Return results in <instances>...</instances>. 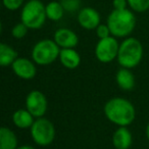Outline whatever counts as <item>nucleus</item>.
I'll use <instances>...</instances> for the list:
<instances>
[{
  "label": "nucleus",
  "mask_w": 149,
  "mask_h": 149,
  "mask_svg": "<svg viewBox=\"0 0 149 149\" xmlns=\"http://www.w3.org/2000/svg\"><path fill=\"white\" fill-rule=\"evenodd\" d=\"M120 44L116 39L112 36H109L104 39H100L95 47V56L100 62L108 63L118 58Z\"/></svg>",
  "instance_id": "nucleus-7"
},
{
  "label": "nucleus",
  "mask_w": 149,
  "mask_h": 149,
  "mask_svg": "<svg viewBox=\"0 0 149 149\" xmlns=\"http://www.w3.org/2000/svg\"><path fill=\"white\" fill-rule=\"evenodd\" d=\"M0 149H17V138L8 128L0 129Z\"/></svg>",
  "instance_id": "nucleus-16"
},
{
  "label": "nucleus",
  "mask_w": 149,
  "mask_h": 149,
  "mask_svg": "<svg viewBox=\"0 0 149 149\" xmlns=\"http://www.w3.org/2000/svg\"><path fill=\"white\" fill-rule=\"evenodd\" d=\"M13 122L19 129H29L34 124V116L28 109H19L13 114Z\"/></svg>",
  "instance_id": "nucleus-15"
},
{
  "label": "nucleus",
  "mask_w": 149,
  "mask_h": 149,
  "mask_svg": "<svg viewBox=\"0 0 149 149\" xmlns=\"http://www.w3.org/2000/svg\"><path fill=\"white\" fill-rule=\"evenodd\" d=\"M66 13H74L80 10L81 0H59Z\"/></svg>",
  "instance_id": "nucleus-20"
},
{
  "label": "nucleus",
  "mask_w": 149,
  "mask_h": 149,
  "mask_svg": "<svg viewBox=\"0 0 149 149\" xmlns=\"http://www.w3.org/2000/svg\"><path fill=\"white\" fill-rule=\"evenodd\" d=\"M96 35L99 39H104V38H107L111 35L110 33V30H109V27L106 25H103V24H100L97 28H96Z\"/></svg>",
  "instance_id": "nucleus-23"
},
{
  "label": "nucleus",
  "mask_w": 149,
  "mask_h": 149,
  "mask_svg": "<svg viewBox=\"0 0 149 149\" xmlns=\"http://www.w3.org/2000/svg\"><path fill=\"white\" fill-rule=\"evenodd\" d=\"M59 46L54 40L44 39L35 44L32 50V58L37 64L48 65L59 57Z\"/></svg>",
  "instance_id": "nucleus-5"
},
{
  "label": "nucleus",
  "mask_w": 149,
  "mask_h": 149,
  "mask_svg": "<svg viewBox=\"0 0 149 149\" xmlns=\"http://www.w3.org/2000/svg\"><path fill=\"white\" fill-rule=\"evenodd\" d=\"M143 56V47L138 39L129 37L120 44L118 61L122 68H132L140 63Z\"/></svg>",
  "instance_id": "nucleus-3"
},
{
  "label": "nucleus",
  "mask_w": 149,
  "mask_h": 149,
  "mask_svg": "<svg viewBox=\"0 0 149 149\" xmlns=\"http://www.w3.org/2000/svg\"><path fill=\"white\" fill-rule=\"evenodd\" d=\"M59 60L64 68L74 70L81 63V56L74 48H62L59 53Z\"/></svg>",
  "instance_id": "nucleus-12"
},
{
  "label": "nucleus",
  "mask_w": 149,
  "mask_h": 149,
  "mask_svg": "<svg viewBox=\"0 0 149 149\" xmlns=\"http://www.w3.org/2000/svg\"><path fill=\"white\" fill-rule=\"evenodd\" d=\"M78 23L85 30H96L100 25V15L95 8L84 7L78 13Z\"/></svg>",
  "instance_id": "nucleus-9"
},
{
  "label": "nucleus",
  "mask_w": 149,
  "mask_h": 149,
  "mask_svg": "<svg viewBox=\"0 0 149 149\" xmlns=\"http://www.w3.org/2000/svg\"><path fill=\"white\" fill-rule=\"evenodd\" d=\"M107 26L113 37H127L136 27V17L128 8L113 9L107 17Z\"/></svg>",
  "instance_id": "nucleus-2"
},
{
  "label": "nucleus",
  "mask_w": 149,
  "mask_h": 149,
  "mask_svg": "<svg viewBox=\"0 0 149 149\" xmlns=\"http://www.w3.org/2000/svg\"><path fill=\"white\" fill-rule=\"evenodd\" d=\"M25 0H2L4 7L8 10H17L19 7L23 6Z\"/></svg>",
  "instance_id": "nucleus-22"
},
{
  "label": "nucleus",
  "mask_w": 149,
  "mask_h": 149,
  "mask_svg": "<svg viewBox=\"0 0 149 149\" xmlns=\"http://www.w3.org/2000/svg\"><path fill=\"white\" fill-rule=\"evenodd\" d=\"M116 83L123 90H132L135 86V78L133 72L129 68H122L118 70L116 76Z\"/></svg>",
  "instance_id": "nucleus-14"
},
{
  "label": "nucleus",
  "mask_w": 149,
  "mask_h": 149,
  "mask_svg": "<svg viewBox=\"0 0 149 149\" xmlns=\"http://www.w3.org/2000/svg\"><path fill=\"white\" fill-rule=\"evenodd\" d=\"M53 40L61 48H74L79 43V37L77 34L66 28H60L56 30Z\"/></svg>",
  "instance_id": "nucleus-11"
},
{
  "label": "nucleus",
  "mask_w": 149,
  "mask_h": 149,
  "mask_svg": "<svg viewBox=\"0 0 149 149\" xmlns=\"http://www.w3.org/2000/svg\"><path fill=\"white\" fill-rule=\"evenodd\" d=\"M17 58V52L5 43L0 44V64L2 66L11 65Z\"/></svg>",
  "instance_id": "nucleus-17"
},
{
  "label": "nucleus",
  "mask_w": 149,
  "mask_h": 149,
  "mask_svg": "<svg viewBox=\"0 0 149 149\" xmlns=\"http://www.w3.org/2000/svg\"><path fill=\"white\" fill-rule=\"evenodd\" d=\"M47 19L52 22H58L63 17L64 8L59 1H51L45 5Z\"/></svg>",
  "instance_id": "nucleus-18"
},
{
  "label": "nucleus",
  "mask_w": 149,
  "mask_h": 149,
  "mask_svg": "<svg viewBox=\"0 0 149 149\" xmlns=\"http://www.w3.org/2000/svg\"><path fill=\"white\" fill-rule=\"evenodd\" d=\"M146 136H147V139H148V141H149V124L146 128Z\"/></svg>",
  "instance_id": "nucleus-26"
},
{
  "label": "nucleus",
  "mask_w": 149,
  "mask_h": 149,
  "mask_svg": "<svg viewBox=\"0 0 149 149\" xmlns=\"http://www.w3.org/2000/svg\"><path fill=\"white\" fill-rule=\"evenodd\" d=\"M47 99L39 90H33L27 95L26 107L34 116V118H42L47 110Z\"/></svg>",
  "instance_id": "nucleus-8"
},
{
  "label": "nucleus",
  "mask_w": 149,
  "mask_h": 149,
  "mask_svg": "<svg viewBox=\"0 0 149 149\" xmlns=\"http://www.w3.org/2000/svg\"><path fill=\"white\" fill-rule=\"evenodd\" d=\"M128 5H129L128 0H112V6H113V9L122 10V9H126Z\"/></svg>",
  "instance_id": "nucleus-24"
},
{
  "label": "nucleus",
  "mask_w": 149,
  "mask_h": 149,
  "mask_svg": "<svg viewBox=\"0 0 149 149\" xmlns=\"http://www.w3.org/2000/svg\"><path fill=\"white\" fill-rule=\"evenodd\" d=\"M31 136L36 144L40 146H48L55 138V128L49 120L39 118L31 127Z\"/></svg>",
  "instance_id": "nucleus-6"
},
{
  "label": "nucleus",
  "mask_w": 149,
  "mask_h": 149,
  "mask_svg": "<svg viewBox=\"0 0 149 149\" xmlns=\"http://www.w3.org/2000/svg\"><path fill=\"white\" fill-rule=\"evenodd\" d=\"M128 4L137 13H144L149 9V0H128Z\"/></svg>",
  "instance_id": "nucleus-19"
},
{
  "label": "nucleus",
  "mask_w": 149,
  "mask_h": 149,
  "mask_svg": "<svg viewBox=\"0 0 149 149\" xmlns=\"http://www.w3.org/2000/svg\"><path fill=\"white\" fill-rule=\"evenodd\" d=\"M46 15L45 5L40 0H29L23 5L21 11V22L29 29L38 30L44 25Z\"/></svg>",
  "instance_id": "nucleus-4"
},
{
  "label": "nucleus",
  "mask_w": 149,
  "mask_h": 149,
  "mask_svg": "<svg viewBox=\"0 0 149 149\" xmlns=\"http://www.w3.org/2000/svg\"><path fill=\"white\" fill-rule=\"evenodd\" d=\"M17 149H35L34 147L30 146V145H24V146L17 147Z\"/></svg>",
  "instance_id": "nucleus-25"
},
{
  "label": "nucleus",
  "mask_w": 149,
  "mask_h": 149,
  "mask_svg": "<svg viewBox=\"0 0 149 149\" xmlns=\"http://www.w3.org/2000/svg\"><path fill=\"white\" fill-rule=\"evenodd\" d=\"M112 144L116 149H129L132 144V134L126 127H120L112 136Z\"/></svg>",
  "instance_id": "nucleus-13"
},
{
  "label": "nucleus",
  "mask_w": 149,
  "mask_h": 149,
  "mask_svg": "<svg viewBox=\"0 0 149 149\" xmlns=\"http://www.w3.org/2000/svg\"><path fill=\"white\" fill-rule=\"evenodd\" d=\"M13 70L17 77L24 80H32L36 76V66L28 58L17 57L11 64Z\"/></svg>",
  "instance_id": "nucleus-10"
},
{
  "label": "nucleus",
  "mask_w": 149,
  "mask_h": 149,
  "mask_svg": "<svg viewBox=\"0 0 149 149\" xmlns=\"http://www.w3.org/2000/svg\"><path fill=\"white\" fill-rule=\"evenodd\" d=\"M104 113L108 120L120 127L131 125L136 116L134 105L122 97L108 100L104 106Z\"/></svg>",
  "instance_id": "nucleus-1"
},
{
  "label": "nucleus",
  "mask_w": 149,
  "mask_h": 149,
  "mask_svg": "<svg viewBox=\"0 0 149 149\" xmlns=\"http://www.w3.org/2000/svg\"><path fill=\"white\" fill-rule=\"evenodd\" d=\"M28 30H29V28H28L25 24H23L21 22V23L13 26V30H11V35H13V37L15 38V39H23V38L27 35Z\"/></svg>",
  "instance_id": "nucleus-21"
}]
</instances>
